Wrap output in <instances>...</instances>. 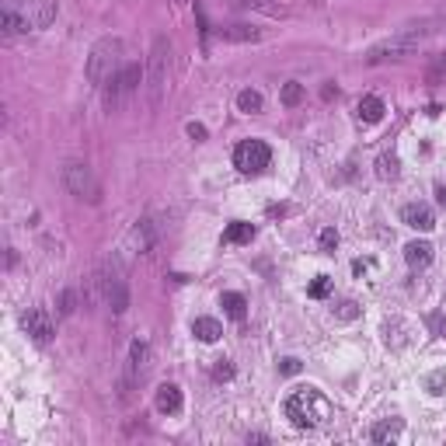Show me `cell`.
I'll return each mask as SVG.
<instances>
[{
    "mask_svg": "<svg viewBox=\"0 0 446 446\" xmlns=\"http://www.w3.org/2000/svg\"><path fill=\"white\" fill-rule=\"evenodd\" d=\"M283 415L297 429H317L331 415V401L321 394L317 387H297L293 394L286 398V405H283Z\"/></svg>",
    "mask_w": 446,
    "mask_h": 446,
    "instance_id": "obj_1",
    "label": "cell"
},
{
    "mask_svg": "<svg viewBox=\"0 0 446 446\" xmlns=\"http://www.w3.org/2000/svg\"><path fill=\"white\" fill-rule=\"evenodd\" d=\"M123 39H116V35H105V39H98L94 42V49H91V56H87V81L94 84V87H105L111 77H116L126 63H123Z\"/></svg>",
    "mask_w": 446,
    "mask_h": 446,
    "instance_id": "obj_2",
    "label": "cell"
},
{
    "mask_svg": "<svg viewBox=\"0 0 446 446\" xmlns=\"http://www.w3.org/2000/svg\"><path fill=\"white\" fill-rule=\"evenodd\" d=\"M94 283H98L101 300H105V307H108L111 314H123V310L129 307V286H126V275H123V268H119L116 258H108V262L98 268Z\"/></svg>",
    "mask_w": 446,
    "mask_h": 446,
    "instance_id": "obj_3",
    "label": "cell"
},
{
    "mask_svg": "<svg viewBox=\"0 0 446 446\" xmlns=\"http://www.w3.org/2000/svg\"><path fill=\"white\" fill-rule=\"evenodd\" d=\"M167 67H171V45H167L164 35H157V39H153V49H150V63H147V98H150L153 108L164 101Z\"/></svg>",
    "mask_w": 446,
    "mask_h": 446,
    "instance_id": "obj_4",
    "label": "cell"
},
{
    "mask_svg": "<svg viewBox=\"0 0 446 446\" xmlns=\"http://www.w3.org/2000/svg\"><path fill=\"white\" fill-rule=\"evenodd\" d=\"M140 81H143V67L140 63H126L116 77H111L101 91H105V108H119L136 87H140Z\"/></svg>",
    "mask_w": 446,
    "mask_h": 446,
    "instance_id": "obj_5",
    "label": "cell"
},
{
    "mask_svg": "<svg viewBox=\"0 0 446 446\" xmlns=\"http://www.w3.org/2000/svg\"><path fill=\"white\" fill-rule=\"evenodd\" d=\"M268 160H272V150H268L265 140H241V143L234 147V167H237L241 175H258V171H265Z\"/></svg>",
    "mask_w": 446,
    "mask_h": 446,
    "instance_id": "obj_6",
    "label": "cell"
},
{
    "mask_svg": "<svg viewBox=\"0 0 446 446\" xmlns=\"http://www.w3.org/2000/svg\"><path fill=\"white\" fill-rule=\"evenodd\" d=\"M63 185H67V192H70L74 199L98 202V195H101V189H98V182H94V171H91L87 164H81V160H74V164L63 167Z\"/></svg>",
    "mask_w": 446,
    "mask_h": 446,
    "instance_id": "obj_7",
    "label": "cell"
},
{
    "mask_svg": "<svg viewBox=\"0 0 446 446\" xmlns=\"http://www.w3.org/2000/svg\"><path fill=\"white\" fill-rule=\"evenodd\" d=\"M150 370V342L147 339H133L129 346V366H126V380H123V398H129V387L140 383Z\"/></svg>",
    "mask_w": 446,
    "mask_h": 446,
    "instance_id": "obj_8",
    "label": "cell"
},
{
    "mask_svg": "<svg viewBox=\"0 0 446 446\" xmlns=\"http://www.w3.org/2000/svg\"><path fill=\"white\" fill-rule=\"evenodd\" d=\"M21 324H25V331L32 334V339H35L39 346H49V342H52V334H56L52 314H49L45 307H28V310L21 314Z\"/></svg>",
    "mask_w": 446,
    "mask_h": 446,
    "instance_id": "obj_9",
    "label": "cell"
},
{
    "mask_svg": "<svg viewBox=\"0 0 446 446\" xmlns=\"http://www.w3.org/2000/svg\"><path fill=\"white\" fill-rule=\"evenodd\" d=\"M418 42L415 39H408V35H394L390 42H383V45H376V49H370L366 52V63H387V60H405V56L415 49Z\"/></svg>",
    "mask_w": 446,
    "mask_h": 446,
    "instance_id": "obj_10",
    "label": "cell"
},
{
    "mask_svg": "<svg viewBox=\"0 0 446 446\" xmlns=\"http://www.w3.org/2000/svg\"><path fill=\"white\" fill-rule=\"evenodd\" d=\"M25 21H28V32H39V28H49L56 21V14H60V4L56 0H25L21 8Z\"/></svg>",
    "mask_w": 446,
    "mask_h": 446,
    "instance_id": "obj_11",
    "label": "cell"
},
{
    "mask_svg": "<svg viewBox=\"0 0 446 446\" xmlns=\"http://www.w3.org/2000/svg\"><path fill=\"white\" fill-rule=\"evenodd\" d=\"M401 220L408 223L412 231H422V234L436 227V216H432V209H429L425 202H408V206L401 209Z\"/></svg>",
    "mask_w": 446,
    "mask_h": 446,
    "instance_id": "obj_12",
    "label": "cell"
},
{
    "mask_svg": "<svg viewBox=\"0 0 446 446\" xmlns=\"http://www.w3.org/2000/svg\"><path fill=\"white\" fill-rule=\"evenodd\" d=\"M153 401H157V412H160V415H178V412H182V387H178V383H160Z\"/></svg>",
    "mask_w": 446,
    "mask_h": 446,
    "instance_id": "obj_13",
    "label": "cell"
},
{
    "mask_svg": "<svg viewBox=\"0 0 446 446\" xmlns=\"http://www.w3.org/2000/svg\"><path fill=\"white\" fill-rule=\"evenodd\" d=\"M383 101L376 98V94H366V98H359V105H356V119L359 123H366V126H373V123H380L383 119Z\"/></svg>",
    "mask_w": 446,
    "mask_h": 446,
    "instance_id": "obj_14",
    "label": "cell"
},
{
    "mask_svg": "<svg viewBox=\"0 0 446 446\" xmlns=\"http://www.w3.org/2000/svg\"><path fill=\"white\" fill-rule=\"evenodd\" d=\"M231 8H237V11H262L268 18H283L286 14V8L279 4V0H231Z\"/></svg>",
    "mask_w": 446,
    "mask_h": 446,
    "instance_id": "obj_15",
    "label": "cell"
},
{
    "mask_svg": "<svg viewBox=\"0 0 446 446\" xmlns=\"http://www.w3.org/2000/svg\"><path fill=\"white\" fill-rule=\"evenodd\" d=\"M220 39H227V42H262L265 32H262V28H251V25H223V28H220Z\"/></svg>",
    "mask_w": 446,
    "mask_h": 446,
    "instance_id": "obj_16",
    "label": "cell"
},
{
    "mask_svg": "<svg viewBox=\"0 0 446 446\" xmlns=\"http://www.w3.org/2000/svg\"><path fill=\"white\" fill-rule=\"evenodd\" d=\"M405 262H408L412 268H429V262H432V244H429V241H412V244H405Z\"/></svg>",
    "mask_w": 446,
    "mask_h": 446,
    "instance_id": "obj_17",
    "label": "cell"
},
{
    "mask_svg": "<svg viewBox=\"0 0 446 446\" xmlns=\"http://www.w3.org/2000/svg\"><path fill=\"white\" fill-rule=\"evenodd\" d=\"M192 334H195L199 342L213 346V342L220 339V334H223V328H220V321H216V317H195V321H192Z\"/></svg>",
    "mask_w": 446,
    "mask_h": 446,
    "instance_id": "obj_18",
    "label": "cell"
},
{
    "mask_svg": "<svg viewBox=\"0 0 446 446\" xmlns=\"http://www.w3.org/2000/svg\"><path fill=\"white\" fill-rule=\"evenodd\" d=\"M401 429H405L401 418H383V422H376V425L370 429V439H373V443H394V439L401 436Z\"/></svg>",
    "mask_w": 446,
    "mask_h": 446,
    "instance_id": "obj_19",
    "label": "cell"
},
{
    "mask_svg": "<svg viewBox=\"0 0 446 446\" xmlns=\"http://www.w3.org/2000/svg\"><path fill=\"white\" fill-rule=\"evenodd\" d=\"M129 244H133V251H140V255L153 248V227H150V220L136 223V227L129 231Z\"/></svg>",
    "mask_w": 446,
    "mask_h": 446,
    "instance_id": "obj_20",
    "label": "cell"
},
{
    "mask_svg": "<svg viewBox=\"0 0 446 446\" xmlns=\"http://www.w3.org/2000/svg\"><path fill=\"white\" fill-rule=\"evenodd\" d=\"M255 237V223H244V220H234L227 231H223V241L227 244H248Z\"/></svg>",
    "mask_w": 446,
    "mask_h": 446,
    "instance_id": "obj_21",
    "label": "cell"
},
{
    "mask_svg": "<svg viewBox=\"0 0 446 446\" xmlns=\"http://www.w3.org/2000/svg\"><path fill=\"white\" fill-rule=\"evenodd\" d=\"M398 175H401V160L394 153H380L376 157V178L380 182H394Z\"/></svg>",
    "mask_w": 446,
    "mask_h": 446,
    "instance_id": "obj_22",
    "label": "cell"
},
{
    "mask_svg": "<svg viewBox=\"0 0 446 446\" xmlns=\"http://www.w3.org/2000/svg\"><path fill=\"white\" fill-rule=\"evenodd\" d=\"M220 307L227 310L234 321H244V314H248V304H244L241 293H220Z\"/></svg>",
    "mask_w": 446,
    "mask_h": 446,
    "instance_id": "obj_23",
    "label": "cell"
},
{
    "mask_svg": "<svg viewBox=\"0 0 446 446\" xmlns=\"http://www.w3.org/2000/svg\"><path fill=\"white\" fill-rule=\"evenodd\" d=\"M262 94L258 91H251V87H244L241 94H237V108L244 111V116H258V111H262Z\"/></svg>",
    "mask_w": 446,
    "mask_h": 446,
    "instance_id": "obj_24",
    "label": "cell"
},
{
    "mask_svg": "<svg viewBox=\"0 0 446 446\" xmlns=\"http://www.w3.org/2000/svg\"><path fill=\"white\" fill-rule=\"evenodd\" d=\"M328 293H331V275H314L310 286H307V297L310 300H324Z\"/></svg>",
    "mask_w": 446,
    "mask_h": 446,
    "instance_id": "obj_25",
    "label": "cell"
},
{
    "mask_svg": "<svg viewBox=\"0 0 446 446\" xmlns=\"http://www.w3.org/2000/svg\"><path fill=\"white\" fill-rule=\"evenodd\" d=\"M304 84H297V81H290V84H283V94H279V98H283V105L286 108H293V105H300L304 101Z\"/></svg>",
    "mask_w": 446,
    "mask_h": 446,
    "instance_id": "obj_26",
    "label": "cell"
},
{
    "mask_svg": "<svg viewBox=\"0 0 446 446\" xmlns=\"http://www.w3.org/2000/svg\"><path fill=\"white\" fill-rule=\"evenodd\" d=\"M334 317H339V321H356L359 317V304L356 300H342L339 307H334Z\"/></svg>",
    "mask_w": 446,
    "mask_h": 446,
    "instance_id": "obj_27",
    "label": "cell"
},
{
    "mask_svg": "<svg viewBox=\"0 0 446 446\" xmlns=\"http://www.w3.org/2000/svg\"><path fill=\"white\" fill-rule=\"evenodd\" d=\"M231 376H234V363H231V359H216L213 380H231Z\"/></svg>",
    "mask_w": 446,
    "mask_h": 446,
    "instance_id": "obj_28",
    "label": "cell"
},
{
    "mask_svg": "<svg viewBox=\"0 0 446 446\" xmlns=\"http://www.w3.org/2000/svg\"><path fill=\"white\" fill-rule=\"evenodd\" d=\"M334 248H339V231L334 227L321 231V251H334Z\"/></svg>",
    "mask_w": 446,
    "mask_h": 446,
    "instance_id": "obj_29",
    "label": "cell"
},
{
    "mask_svg": "<svg viewBox=\"0 0 446 446\" xmlns=\"http://www.w3.org/2000/svg\"><path fill=\"white\" fill-rule=\"evenodd\" d=\"M279 373H283V376H297L300 373V359H293V356L279 359Z\"/></svg>",
    "mask_w": 446,
    "mask_h": 446,
    "instance_id": "obj_30",
    "label": "cell"
},
{
    "mask_svg": "<svg viewBox=\"0 0 446 446\" xmlns=\"http://www.w3.org/2000/svg\"><path fill=\"white\" fill-rule=\"evenodd\" d=\"M74 300H77V297H74V290H67V293L60 297V314H74V310H77V307H74Z\"/></svg>",
    "mask_w": 446,
    "mask_h": 446,
    "instance_id": "obj_31",
    "label": "cell"
},
{
    "mask_svg": "<svg viewBox=\"0 0 446 446\" xmlns=\"http://www.w3.org/2000/svg\"><path fill=\"white\" fill-rule=\"evenodd\" d=\"M185 129H189V136H192L195 143H202V140H206V126H199V123H189Z\"/></svg>",
    "mask_w": 446,
    "mask_h": 446,
    "instance_id": "obj_32",
    "label": "cell"
},
{
    "mask_svg": "<svg viewBox=\"0 0 446 446\" xmlns=\"http://www.w3.org/2000/svg\"><path fill=\"white\" fill-rule=\"evenodd\" d=\"M429 324H432V331H436V334H446V317H443V314H432V317H429Z\"/></svg>",
    "mask_w": 446,
    "mask_h": 446,
    "instance_id": "obj_33",
    "label": "cell"
},
{
    "mask_svg": "<svg viewBox=\"0 0 446 446\" xmlns=\"http://www.w3.org/2000/svg\"><path fill=\"white\" fill-rule=\"evenodd\" d=\"M443 380H446L443 373H432V380H429V387H432V394H443V390H439V387H443Z\"/></svg>",
    "mask_w": 446,
    "mask_h": 446,
    "instance_id": "obj_34",
    "label": "cell"
},
{
    "mask_svg": "<svg viewBox=\"0 0 446 446\" xmlns=\"http://www.w3.org/2000/svg\"><path fill=\"white\" fill-rule=\"evenodd\" d=\"M436 195H439V202L446 206V185H439V189H436Z\"/></svg>",
    "mask_w": 446,
    "mask_h": 446,
    "instance_id": "obj_35",
    "label": "cell"
}]
</instances>
